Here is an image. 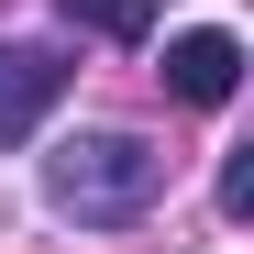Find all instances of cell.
<instances>
[{
    "label": "cell",
    "instance_id": "cell-4",
    "mask_svg": "<svg viewBox=\"0 0 254 254\" xmlns=\"http://www.w3.org/2000/svg\"><path fill=\"white\" fill-rule=\"evenodd\" d=\"M56 11L77 33H100V45H144V33H155V0H56Z\"/></svg>",
    "mask_w": 254,
    "mask_h": 254
},
{
    "label": "cell",
    "instance_id": "cell-3",
    "mask_svg": "<svg viewBox=\"0 0 254 254\" xmlns=\"http://www.w3.org/2000/svg\"><path fill=\"white\" fill-rule=\"evenodd\" d=\"M56 100H66V56H45V45H0V144H22Z\"/></svg>",
    "mask_w": 254,
    "mask_h": 254
},
{
    "label": "cell",
    "instance_id": "cell-2",
    "mask_svg": "<svg viewBox=\"0 0 254 254\" xmlns=\"http://www.w3.org/2000/svg\"><path fill=\"white\" fill-rule=\"evenodd\" d=\"M166 100L177 111H221L232 89H243V33H221V22H199V33H166Z\"/></svg>",
    "mask_w": 254,
    "mask_h": 254
},
{
    "label": "cell",
    "instance_id": "cell-1",
    "mask_svg": "<svg viewBox=\"0 0 254 254\" xmlns=\"http://www.w3.org/2000/svg\"><path fill=\"white\" fill-rule=\"evenodd\" d=\"M166 199V144L155 133H122V122H89V133H56L45 144V210L77 232H122Z\"/></svg>",
    "mask_w": 254,
    "mask_h": 254
}]
</instances>
